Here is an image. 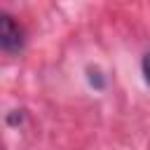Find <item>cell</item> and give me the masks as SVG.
Segmentation results:
<instances>
[{"label": "cell", "mask_w": 150, "mask_h": 150, "mask_svg": "<svg viewBox=\"0 0 150 150\" xmlns=\"http://www.w3.org/2000/svg\"><path fill=\"white\" fill-rule=\"evenodd\" d=\"M0 45L5 52H19L23 45V30L9 14H0Z\"/></svg>", "instance_id": "obj_1"}, {"label": "cell", "mask_w": 150, "mask_h": 150, "mask_svg": "<svg viewBox=\"0 0 150 150\" xmlns=\"http://www.w3.org/2000/svg\"><path fill=\"white\" fill-rule=\"evenodd\" d=\"M143 75H145V82L150 84V52L143 56Z\"/></svg>", "instance_id": "obj_2"}]
</instances>
